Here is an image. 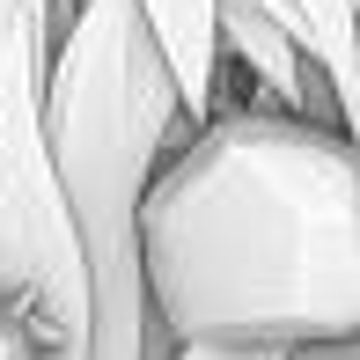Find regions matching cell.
Returning <instances> with one entry per match:
<instances>
[{"instance_id": "cell-1", "label": "cell", "mask_w": 360, "mask_h": 360, "mask_svg": "<svg viewBox=\"0 0 360 360\" xmlns=\"http://www.w3.org/2000/svg\"><path fill=\"white\" fill-rule=\"evenodd\" d=\"M140 280L169 346L360 338V140L236 103L155 169Z\"/></svg>"}, {"instance_id": "cell-2", "label": "cell", "mask_w": 360, "mask_h": 360, "mask_svg": "<svg viewBox=\"0 0 360 360\" xmlns=\"http://www.w3.org/2000/svg\"><path fill=\"white\" fill-rule=\"evenodd\" d=\"M206 125H191L176 74L147 30L140 0H89L59 37L44 74V140L67 184L96 280V353L89 360H169L140 280V206L155 169L184 155Z\"/></svg>"}, {"instance_id": "cell-3", "label": "cell", "mask_w": 360, "mask_h": 360, "mask_svg": "<svg viewBox=\"0 0 360 360\" xmlns=\"http://www.w3.org/2000/svg\"><path fill=\"white\" fill-rule=\"evenodd\" d=\"M52 30L37 8V37L0 81V302L37 338V360H89L96 353V280L81 250V221L44 140V74Z\"/></svg>"}, {"instance_id": "cell-4", "label": "cell", "mask_w": 360, "mask_h": 360, "mask_svg": "<svg viewBox=\"0 0 360 360\" xmlns=\"http://www.w3.org/2000/svg\"><path fill=\"white\" fill-rule=\"evenodd\" d=\"M140 15L176 74L191 125H214L221 118V0H140Z\"/></svg>"}, {"instance_id": "cell-5", "label": "cell", "mask_w": 360, "mask_h": 360, "mask_svg": "<svg viewBox=\"0 0 360 360\" xmlns=\"http://www.w3.org/2000/svg\"><path fill=\"white\" fill-rule=\"evenodd\" d=\"M294 15H302L309 59L323 67V81L338 96L346 133L360 140V15H353V0H294Z\"/></svg>"}, {"instance_id": "cell-6", "label": "cell", "mask_w": 360, "mask_h": 360, "mask_svg": "<svg viewBox=\"0 0 360 360\" xmlns=\"http://www.w3.org/2000/svg\"><path fill=\"white\" fill-rule=\"evenodd\" d=\"M37 37V0H0V81L22 59V44Z\"/></svg>"}, {"instance_id": "cell-7", "label": "cell", "mask_w": 360, "mask_h": 360, "mask_svg": "<svg viewBox=\"0 0 360 360\" xmlns=\"http://www.w3.org/2000/svg\"><path fill=\"white\" fill-rule=\"evenodd\" d=\"M169 360H287L280 346H176Z\"/></svg>"}, {"instance_id": "cell-8", "label": "cell", "mask_w": 360, "mask_h": 360, "mask_svg": "<svg viewBox=\"0 0 360 360\" xmlns=\"http://www.w3.org/2000/svg\"><path fill=\"white\" fill-rule=\"evenodd\" d=\"M0 360H37V338L22 331V316L8 302H0Z\"/></svg>"}, {"instance_id": "cell-9", "label": "cell", "mask_w": 360, "mask_h": 360, "mask_svg": "<svg viewBox=\"0 0 360 360\" xmlns=\"http://www.w3.org/2000/svg\"><path fill=\"white\" fill-rule=\"evenodd\" d=\"M287 360H360V338H316V346H294Z\"/></svg>"}]
</instances>
